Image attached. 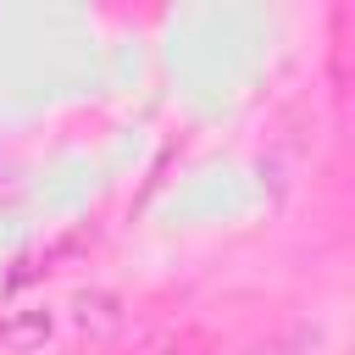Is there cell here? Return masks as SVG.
<instances>
[{
	"label": "cell",
	"instance_id": "4",
	"mask_svg": "<svg viewBox=\"0 0 355 355\" xmlns=\"http://www.w3.org/2000/svg\"><path fill=\"white\" fill-rule=\"evenodd\" d=\"M139 355H211V338H205L200 327H178V333H161V338H150Z\"/></svg>",
	"mask_w": 355,
	"mask_h": 355
},
{
	"label": "cell",
	"instance_id": "1",
	"mask_svg": "<svg viewBox=\"0 0 355 355\" xmlns=\"http://www.w3.org/2000/svg\"><path fill=\"white\" fill-rule=\"evenodd\" d=\"M72 327L89 349H105L116 333H122V305L116 294H78L72 300Z\"/></svg>",
	"mask_w": 355,
	"mask_h": 355
},
{
	"label": "cell",
	"instance_id": "2",
	"mask_svg": "<svg viewBox=\"0 0 355 355\" xmlns=\"http://www.w3.org/2000/svg\"><path fill=\"white\" fill-rule=\"evenodd\" d=\"M50 327H55L50 305H17V311H6V322H0V344H6L11 355H33V349H44Z\"/></svg>",
	"mask_w": 355,
	"mask_h": 355
},
{
	"label": "cell",
	"instance_id": "3",
	"mask_svg": "<svg viewBox=\"0 0 355 355\" xmlns=\"http://www.w3.org/2000/svg\"><path fill=\"white\" fill-rule=\"evenodd\" d=\"M244 355H327V338H322V327L294 322V327H283V333L261 338V344H255V349H244Z\"/></svg>",
	"mask_w": 355,
	"mask_h": 355
}]
</instances>
